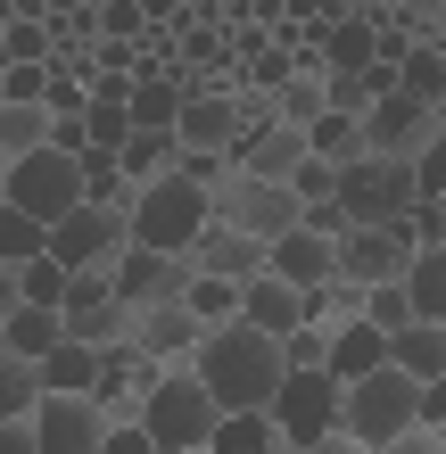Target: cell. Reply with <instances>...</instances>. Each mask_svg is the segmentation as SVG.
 Returning <instances> with one entry per match:
<instances>
[{
  "label": "cell",
  "instance_id": "4fadbf2b",
  "mask_svg": "<svg viewBox=\"0 0 446 454\" xmlns=\"http://www.w3.org/2000/svg\"><path fill=\"white\" fill-rule=\"evenodd\" d=\"M34 430L50 454H99L116 430V413L99 405V396H42V413H34Z\"/></svg>",
  "mask_w": 446,
  "mask_h": 454
},
{
  "label": "cell",
  "instance_id": "7bdbcfd3",
  "mask_svg": "<svg viewBox=\"0 0 446 454\" xmlns=\"http://www.w3.org/2000/svg\"><path fill=\"white\" fill-rule=\"evenodd\" d=\"M99 454H166V446L149 438V421H116V430H108V446H99Z\"/></svg>",
  "mask_w": 446,
  "mask_h": 454
},
{
  "label": "cell",
  "instance_id": "5b68a950",
  "mask_svg": "<svg viewBox=\"0 0 446 454\" xmlns=\"http://www.w3.org/2000/svg\"><path fill=\"white\" fill-rule=\"evenodd\" d=\"M413 421H422V380H413L405 364H380V372H364V380H348V438L388 446V438H405Z\"/></svg>",
  "mask_w": 446,
  "mask_h": 454
},
{
  "label": "cell",
  "instance_id": "e0dca14e",
  "mask_svg": "<svg viewBox=\"0 0 446 454\" xmlns=\"http://www.w3.org/2000/svg\"><path fill=\"white\" fill-rule=\"evenodd\" d=\"M240 132H248V108H240V91H191V108H182V141L191 149H240Z\"/></svg>",
  "mask_w": 446,
  "mask_h": 454
},
{
  "label": "cell",
  "instance_id": "60d3db41",
  "mask_svg": "<svg viewBox=\"0 0 446 454\" xmlns=\"http://www.w3.org/2000/svg\"><path fill=\"white\" fill-rule=\"evenodd\" d=\"M281 347H290V372H323V364H331V331H323V323H306V331H290Z\"/></svg>",
  "mask_w": 446,
  "mask_h": 454
},
{
  "label": "cell",
  "instance_id": "484cf974",
  "mask_svg": "<svg viewBox=\"0 0 446 454\" xmlns=\"http://www.w3.org/2000/svg\"><path fill=\"white\" fill-rule=\"evenodd\" d=\"M207 454H290V438H281L273 405H256V413H223V430H215Z\"/></svg>",
  "mask_w": 446,
  "mask_h": 454
},
{
  "label": "cell",
  "instance_id": "8fae6325",
  "mask_svg": "<svg viewBox=\"0 0 446 454\" xmlns=\"http://www.w3.org/2000/svg\"><path fill=\"white\" fill-rule=\"evenodd\" d=\"M157 380H166V364H157L141 339H116V347H99V388H91V396H99L116 421H141L149 396H157Z\"/></svg>",
  "mask_w": 446,
  "mask_h": 454
},
{
  "label": "cell",
  "instance_id": "ffe728a7",
  "mask_svg": "<svg viewBox=\"0 0 446 454\" xmlns=\"http://www.w3.org/2000/svg\"><path fill=\"white\" fill-rule=\"evenodd\" d=\"M273 273H281V281H298V289H323V281L339 273V239H331V231H314V223H298L290 239H273Z\"/></svg>",
  "mask_w": 446,
  "mask_h": 454
},
{
  "label": "cell",
  "instance_id": "f6af8a7d",
  "mask_svg": "<svg viewBox=\"0 0 446 454\" xmlns=\"http://www.w3.org/2000/svg\"><path fill=\"white\" fill-rule=\"evenodd\" d=\"M413 231H422V248H446V199H422V207H413Z\"/></svg>",
  "mask_w": 446,
  "mask_h": 454
},
{
  "label": "cell",
  "instance_id": "8992f818",
  "mask_svg": "<svg viewBox=\"0 0 446 454\" xmlns=\"http://www.w3.org/2000/svg\"><path fill=\"white\" fill-rule=\"evenodd\" d=\"M339 199L356 207V223H397L422 207V174H413V157H356V166H339Z\"/></svg>",
  "mask_w": 446,
  "mask_h": 454
},
{
  "label": "cell",
  "instance_id": "8d00e7d4",
  "mask_svg": "<svg viewBox=\"0 0 446 454\" xmlns=\"http://www.w3.org/2000/svg\"><path fill=\"white\" fill-rule=\"evenodd\" d=\"M405 281H413V306H422L430 323H446V248H422Z\"/></svg>",
  "mask_w": 446,
  "mask_h": 454
},
{
  "label": "cell",
  "instance_id": "e575fe53",
  "mask_svg": "<svg viewBox=\"0 0 446 454\" xmlns=\"http://www.w3.org/2000/svg\"><path fill=\"white\" fill-rule=\"evenodd\" d=\"M34 256H50V223L25 207H0V264H34Z\"/></svg>",
  "mask_w": 446,
  "mask_h": 454
},
{
  "label": "cell",
  "instance_id": "ab89813d",
  "mask_svg": "<svg viewBox=\"0 0 446 454\" xmlns=\"http://www.w3.org/2000/svg\"><path fill=\"white\" fill-rule=\"evenodd\" d=\"M50 83H59V67L34 59V67H0V99H50Z\"/></svg>",
  "mask_w": 446,
  "mask_h": 454
},
{
  "label": "cell",
  "instance_id": "6da1fadb",
  "mask_svg": "<svg viewBox=\"0 0 446 454\" xmlns=\"http://www.w3.org/2000/svg\"><path fill=\"white\" fill-rule=\"evenodd\" d=\"M199 380L223 396V413H256V405H273V396H281V380H290V347H281V331H256L248 314H240V323L207 331Z\"/></svg>",
  "mask_w": 446,
  "mask_h": 454
},
{
  "label": "cell",
  "instance_id": "7dc6e473",
  "mask_svg": "<svg viewBox=\"0 0 446 454\" xmlns=\"http://www.w3.org/2000/svg\"><path fill=\"white\" fill-rule=\"evenodd\" d=\"M290 454H372L364 438H348V430H331V438H314V446H290Z\"/></svg>",
  "mask_w": 446,
  "mask_h": 454
},
{
  "label": "cell",
  "instance_id": "d6986e66",
  "mask_svg": "<svg viewBox=\"0 0 446 454\" xmlns=\"http://www.w3.org/2000/svg\"><path fill=\"white\" fill-rule=\"evenodd\" d=\"M59 339H67V306H34V298L0 306V356H50Z\"/></svg>",
  "mask_w": 446,
  "mask_h": 454
},
{
  "label": "cell",
  "instance_id": "ba28073f",
  "mask_svg": "<svg viewBox=\"0 0 446 454\" xmlns=\"http://www.w3.org/2000/svg\"><path fill=\"white\" fill-rule=\"evenodd\" d=\"M215 215L240 223V231H256V239H290V231L306 223V199H298V182H265V174L240 166V174L215 191Z\"/></svg>",
  "mask_w": 446,
  "mask_h": 454
},
{
  "label": "cell",
  "instance_id": "83f0119b",
  "mask_svg": "<svg viewBox=\"0 0 446 454\" xmlns=\"http://www.w3.org/2000/svg\"><path fill=\"white\" fill-rule=\"evenodd\" d=\"M42 372H50V396H91L99 388V347L91 339H59L42 356Z\"/></svg>",
  "mask_w": 446,
  "mask_h": 454
},
{
  "label": "cell",
  "instance_id": "5bb4252c",
  "mask_svg": "<svg viewBox=\"0 0 446 454\" xmlns=\"http://www.w3.org/2000/svg\"><path fill=\"white\" fill-rule=\"evenodd\" d=\"M191 264H199V273H223V281H256V273H273V239H256V231L215 215L191 239Z\"/></svg>",
  "mask_w": 446,
  "mask_h": 454
},
{
  "label": "cell",
  "instance_id": "603a6c76",
  "mask_svg": "<svg viewBox=\"0 0 446 454\" xmlns=\"http://www.w3.org/2000/svg\"><path fill=\"white\" fill-rule=\"evenodd\" d=\"M388 347H397V331H380L372 314H364V323L331 331V372H339V380H364V372H380V364H388Z\"/></svg>",
  "mask_w": 446,
  "mask_h": 454
},
{
  "label": "cell",
  "instance_id": "74e56055",
  "mask_svg": "<svg viewBox=\"0 0 446 454\" xmlns=\"http://www.w3.org/2000/svg\"><path fill=\"white\" fill-rule=\"evenodd\" d=\"M99 17V42H141L149 34V0H91Z\"/></svg>",
  "mask_w": 446,
  "mask_h": 454
},
{
  "label": "cell",
  "instance_id": "ee69618b",
  "mask_svg": "<svg viewBox=\"0 0 446 454\" xmlns=\"http://www.w3.org/2000/svg\"><path fill=\"white\" fill-rule=\"evenodd\" d=\"M372 454H446V430H430V421H413L405 438H388V446H372Z\"/></svg>",
  "mask_w": 446,
  "mask_h": 454
},
{
  "label": "cell",
  "instance_id": "f35d334b",
  "mask_svg": "<svg viewBox=\"0 0 446 454\" xmlns=\"http://www.w3.org/2000/svg\"><path fill=\"white\" fill-rule=\"evenodd\" d=\"M372 323H380V331L422 323V306H413V281H380V289H372Z\"/></svg>",
  "mask_w": 446,
  "mask_h": 454
},
{
  "label": "cell",
  "instance_id": "44dd1931",
  "mask_svg": "<svg viewBox=\"0 0 446 454\" xmlns=\"http://www.w3.org/2000/svg\"><path fill=\"white\" fill-rule=\"evenodd\" d=\"M50 132H59V108H50V99H0V166L50 149Z\"/></svg>",
  "mask_w": 446,
  "mask_h": 454
},
{
  "label": "cell",
  "instance_id": "2e32d148",
  "mask_svg": "<svg viewBox=\"0 0 446 454\" xmlns=\"http://www.w3.org/2000/svg\"><path fill=\"white\" fill-rule=\"evenodd\" d=\"M157 364H199V347H207V323H199V306L191 298H166V306H141V331H133Z\"/></svg>",
  "mask_w": 446,
  "mask_h": 454
},
{
  "label": "cell",
  "instance_id": "cb8c5ba5",
  "mask_svg": "<svg viewBox=\"0 0 446 454\" xmlns=\"http://www.w3.org/2000/svg\"><path fill=\"white\" fill-rule=\"evenodd\" d=\"M182 108H191V83L182 74H141L133 83V124L141 132H182Z\"/></svg>",
  "mask_w": 446,
  "mask_h": 454
},
{
  "label": "cell",
  "instance_id": "7a4b0ae2",
  "mask_svg": "<svg viewBox=\"0 0 446 454\" xmlns=\"http://www.w3.org/2000/svg\"><path fill=\"white\" fill-rule=\"evenodd\" d=\"M141 421H149V438L166 454H199V446H215V430H223V396L199 380V364H166V380H157Z\"/></svg>",
  "mask_w": 446,
  "mask_h": 454
},
{
  "label": "cell",
  "instance_id": "681fc988",
  "mask_svg": "<svg viewBox=\"0 0 446 454\" xmlns=\"http://www.w3.org/2000/svg\"><path fill=\"white\" fill-rule=\"evenodd\" d=\"M199 454H207V446H199Z\"/></svg>",
  "mask_w": 446,
  "mask_h": 454
},
{
  "label": "cell",
  "instance_id": "7c38bea8",
  "mask_svg": "<svg viewBox=\"0 0 446 454\" xmlns=\"http://www.w3.org/2000/svg\"><path fill=\"white\" fill-rule=\"evenodd\" d=\"M364 141H372V157H422L446 141V124L430 99H413V91H388L372 116H364Z\"/></svg>",
  "mask_w": 446,
  "mask_h": 454
},
{
  "label": "cell",
  "instance_id": "3957f363",
  "mask_svg": "<svg viewBox=\"0 0 446 454\" xmlns=\"http://www.w3.org/2000/svg\"><path fill=\"white\" fill-rule=\"evenodd\" d=\"M91 199V174H83V157L74 149H34V157H9V174H0V207H25V215H42V223H67L74 207Z\"/></svg>",
  "mask_w": 446,
  "mask_h": 454
},
{
  "label": "cell",
  "instance_id": "f1b7e54d",
  "mask_svg": "<svg viewBox=\"0 0 446 454\" xmlns=\"http://www.w3.org/2000/svg\"><path fill=\"white\" fill-rule=\"evenodd\" d=\"M42 396H50V372H42V356H0V421L42 413Z\"/></svg>",
  "mask_w": 446,
  "mask_h": 454
},
{
  "label": "cell",
  "instance_id": "52a82bcc",
  "mask_svg": "<svg viewBox=\"0 0 446 454\" xmlns=\"http://www.w3.org/2000/svg\"><path fill=\"white\" fill-rule=\"evenodd\" d=\"M273 421H281V438L290 446H314V438H331V430H348V380L323 364V372H290L273 396Z\"/></svg>",
  "mask_w": 446,
  "mask_h": 454
},
{
  "label": "cell",
  "instance_id": "b9f144b4",
  "mask_svg": "<svg viewBox=\"0 0 446 454\" xmlns=\"http://www.w3.org/2000/svg\"><path fill=\"white\" fill-rule=\"evenodd\" d=\"M290 182H298V199H306V207H323V199H339V166H331V157H306V166H298Z\"/></svg>",
  "mask_w": 446,
  "mask_h": 454
},
{
  "label": "cell",
  "instance_id": "bcb514c9",
  "mask_svg": "<svg viewBox=\"0 0 446 454\" xmlns=\"http://www.w3.org/2000/svg\"><path fill=\"white\" fill-rule=\"evenodd\" d=\"M422 421H430V430H446V372H438V380H422Z\"/></svg>",
  "mask_w": 446,
  "mask_h": 454
},
{
  "label": "cell",
  "instance_id": "ac0fdd59",
  "mask_svg": "<svg viewBox=\"0 0 446 454\" xmlns=\"http://www.w3.org/2000/svg\"><path fill=\"white\" fill-rule=\"evenodd\" d=\"M231 157H240L248 174H265V182H290L306 157H314V132H306V124H265V132H248Z\"/></svg>",
  "mask_w": 446,
  "mask_h": 454
},
{
  "label": "cell",
  "instance_id": "d590c367",
  "mask_svg": "<svg viewBox=\"0 0 446 454\" xmlns=\"http://www.w3.org/2000/svg\"><path fill=\"white\" fill-rule=\"evenodd\" d=\"M273 99H281V116H290V124H314V116L331 108V74H314V67H298V74H290V83H281Z\"/></svg>",
  "mask_w": 446,
  "mask_h": 454
},
{
  "label": "cell",
  "instance_id": "1f68e13d",
  "mask_svg": "<svg viewBox=\"0 0 446 454\" xmlns=\"http://www.w3.org/2000/svg\"><path fill=\"white\" fill-rule=\"evenodd\" d=\"M182 157H191L182 132H133V141H124V174H133V182H157V174H182Z\"/></svg>",
  "mask_w": 446,
  "mask_h": 454
},
{
  "label": "cell",
  "instance_id": "c3c4849f",
  "mask_svg": "<svg viewBox=\"0 0 446 454\" xmlns=\"http://www.w3.org/2000/svg\"><path fill=\"white\" fill-rule=\"evenodd\" d=\"M438 124H446V99H438Z\"/></svg>",
  "mask_w": 446,
  "mask_h": 454
},
{
  "label": "cell",
  "instance_id": "9a60e30c",
  "mask_svg": "<svg viewBox=\"0 0 446 454\" xmlns=\"http://www.w3.org/2000/svg\"><path fill=\"white\" fill-rule=\"evenodd\" d=\"M116 289L133 306H166V298H191V256H174V248H124L116 256Z\"/></svg>",
  "mask_w": 446,
  "mask_h": 454
},
{
  "label": "cell",
  "instance_id": "d6a6232c",
  "mask_svg": "<svg viewBox=\"0 0 446 454\" xmlns=\"http://www.w3.org/2000/svg\"><path fill=\"white\" fill-rule=\"evenodd\" d=\"M306 132H314V157H331V166H356V157H372V141H364V116H348V108H323Z\"/></svg>",
  "mask_w": 446,
  "mask_h": 454
},
{
  "label": "cell",
  "instance_id": "277c9868",
  "mask_svg": "<svg viewBox=\"0 0 446 454\" xmlns=\"http://www.w3.org/2000/svg\"><path fill=\"white\" fill-rule=\"evenodd\" d=\"M215 223V191L191 174H157L141 182V207H133V239L141 248H174V256H191V239Z\"/></svg>",
  "mask_w": 446,
  "mask_h": 454
},
{
  "label": "cell",
  "instance_id": "d4e9b609",
  "mask_svg": "<svg viewBox=\"0 0 446 454\" xmlns=\"http://www.w3.org/2000/svg\"><path fill=\"white\" fill-rule=\"evenodd\" d=\"M372 314V289H364L356 273H331L323 289H306V323H323V331H348Z\"/></svg>",
  "mask_w": 446,
  "mask_h": 454
},
{
  "label": "cell",
  "instance_id": "f546056e",
  "mask_svg": "<svg viewBox=\"0 0 446 454\" xmlns=\"http://www.w3.org/2000/svg\"><path fill=\"white\" fill-rule=\"evenodd\" d=\"M388 364H405L413 380H438V372H446V323H430V314H422V323H405L397 347H388Z\"/></svg>",
  "mask_w": 446,
  "mask_h": 454
},
{
  "label": "cell",
  "instance_id": "7402d4cb",
  "mask_svg": "<svg viewBox=\"0 0 446 454\" xmlns=\"http://www.w3.org/2000/svg\"><path fill=\"white\" fill-rule=\"evenodd\" d=\"M248 323H256V331H281V339L306 331V289L281 281V273H256V281H248Z\"/></svg>",
  "mask_w": 446,
  "mask_h": 454
},
{
  "label": "cell",
  "instance_id": "9c48e42d",
  "mask_svg": "<svg viewBox=\"0 0 446 454\" xmlns=\"http://www.w3.org/2000/svg\"><path fill=\"white\" fill-rule=\"evenodd\" d=\"M413 256H422V231H413V215H397V223H356L348 239H339V273H356L364 289L405 281Z\"/></svg>",
  "mask_w": 446,
  "mask_h": 454
},
{
  "label": "cell",
  "instance_id": "836d02e7",
  "mask_svg": "<svg viewBox=\"0 0 446 454\" xmlns=\"http://www.w3.org/2000/svg\"><path fill=\"white\" fill-rule=\"evenodd\" d=\"M397 91H413V99H430V108L446 99V50H438V42H413L405 59H397Z\"/></svg>",
  "mask_w": 446,
  "mask_h": 454
},
{
  "label": "cell",
  "instance_id": "4316f807",
  "mask_svg": "<svg viewBox=\"0 0 446 454\" xmlns=\"http://www.w3.org/2000/svg\"><path fill=\"white\" fill-rule=\"evenodd\" d=\"M0 273H9V298H34V306H67V289H74V264L59 248L34 264H0Z\"/></svg>",
  "mask_w": 446,
  "mask_h": 454
},
{
  "label": "cell",
  "instance_id": "30bf717a",
  "mask_svg": "<svg viewBox=\"0 0 446 454\" xmlns=\"http://www.w3.org/2000/svg\"><path fill=\"white\" fill-rule=\"evenodd\" d=\"M50 248L67 264H116L133 248V207H108V199H83L67 223H50Z\"/></svg>",
  "mask_w": 446,
  "mask_h": 454
},
{
  "label": "cell",
  "instance_id": "4dcf8cb0",
  "mask_svg": "<svg viewBox=\"0 0 446 454\" xmlns=\"http://www.w3.org/2000/svg\"><path fill=\"white\" fill-rule=\"evenodd\" d=\"M191 306H199L207 331H223V323L248 314V281H223V273H199V264H191Z\"/></svg>",
  "mask_w": 446,
  "mask_h": 454
}]
</instances>
